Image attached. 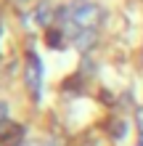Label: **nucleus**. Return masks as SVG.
<instances>
[{"label":"nucleus","mask_w":143,"mask_h":146,"mask_svg":"<svg viewBox=\"0 0 143 146\" xmlns=\"http://www.w3.org/2000/svg\"><path fill=\"white\" fill-rule=\"evenodd\" d=\"M0 146H21V130L19 133H11V135H0Z\"/></svg>","instance_id":"nucleus-7"},{"label":"nucleus","mask_w":143,"mask_h":146,"mask_svg":"<svg viewBox=\"0 0 143 146\" xmlns=\"http://www.w3.org/2000/svg\"><path fill=\"white\" fill-rule=\"evenodd\" d=\"M53 5L50 3H43V5H37V24L40 27H50L53 24Z\"/></svg>","instance_id":"nucleus-4"},{"label":"nucleus","mask_w":143,"mask_h":146,"mask_svg":"<svg viewBox=\"0 0 143 146\" xmlns=\"http://www.w3.org/2000/svg\"><path fill=\"white\" fill-rule=\"evenodd\" d=\"M24 80H27V88L32 90V96L40 98V85H43V64L35 53L27 56V69H24Z\"/></svg>","instance_id":"nucleus-2"},{"label":"nucleus","mask_w":143,"mask_h":146,"mask_svg":"<svg viewBox=\"0 0 143 146\" xmlns=\"http://www.w3.org/2000/svg\"><path fill=\"white\" fill-rule=\"evenodd\" d=\"M111 130H114V138L117 141H125V135H127V122L114 119V122H111Z\"/></svg>","instance_id":"nucleus-6"},{"label":"nucleus","mask_w":143,"mask_h":146,"mask_svg":"<svg viewBox=\"0 0 143 146\" xmlns=\"http://www.w3.org/2000/svg\"><path fill=\"white\" fill-rule=\"evenodd\" d=\"M140 146H143V133H140Z\"/></svg>","instance_id":"nucleus-12"},{"label":"nucleus","mask_w":143,"mask_h":146,"mask_svg":"<svg viewBox=\"0 0 143 146\" xmlns=\"http://www.w3.org/2000/svg\"><path fill=\"white\" fill-rule=\"evenodd\" d=\"M69 19L77 21L82 29H96L101 19H103V11H101V5L96 3H88V0H74L69 5Z\"/></svg>","instance_id":"nucleus-1"},{"label":"nucleus","mask_w":143,"mask_h":146,"mask_svg":"<svg viewBox=\"0 0 143 146\" xmlns=\"http://www.w3.org/2000/svg\"><path fill=\"white\" fill-rule=\"evenodd\" d=\"M45 42H48L53 50H61V48H64V32H61V29H48Z\"/></svg>","instance_id":"nucleus-5"},{"label":"nucleus","mask_w":143,"mask_h":146,"mask_svg":"<svg viewBox=\"0 0 143 146\" xmlns=\"http://www.w3.org/2000/svg\"><path fill=\"white\" fill-rule=\"evenodd\" d=\"M96 37H98L96 29H82L80 35H77V40H74V45H77L82 53H85V50H90V48L96 45Z\"/></svg>","instance_id":"nucleus-3"},{"label":"nucleus","mask_w":143,"mask_h":146,"mask_svg":"<svg viewBox=\"0 0 143 146\" xmlns=\"http://www.w3.org/2000/svg\"><path fill=\"white\" fill-rule=\"evenodd\" d=\"M5 117H8V104H5V101H0V122H3Z\"/></svg>","instance_id":"nucleus-8"},{"label":"nucleus","mask_w":143,"mask_h":146,"mask_svg":"<svg viewBox=\"0 0 143 146\" xmlns=\"http://www.w3.org/2000/svg\"><path fill=\"white\" fill-rule=\"evenodd\" d=\"M138 125H140V133H143V109H138Z\"/></svg>","instance_id":"nucleus-9"},{"label":"nucleus","mask_w":143,"mask_h":146,"mask_svg":"<svg viewBox=\"0 0 143 146\" xmlns=\"http://www.w3.org/2000/svg\"><path fill=\"white\" fill-rule=\"evenodd\" d=\"M43 146H58V141H56V138H48V141H45Z\"/></svg>","instance_id":"nucleus-10"},{"label":"nucleus","mask_w":143,"mask_h":146,"mask_svg":"<svg viewBox=\"0 0 143 146\" xmlns=\"http://www.w3.org/2000/svg\"><path fill=\"white\" fill-rule=\"evenodd\" d=\"M21 146H43L40 141H27V143H21Z\"/></svg>","instance_id":"nucleus-11"}]
</instances>
